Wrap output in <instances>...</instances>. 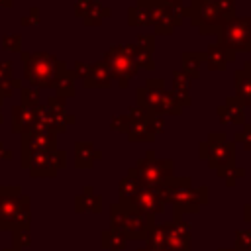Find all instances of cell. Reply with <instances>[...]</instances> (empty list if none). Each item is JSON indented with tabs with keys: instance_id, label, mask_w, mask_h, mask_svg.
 Wrapping results in <instances>:
<instances>
[{
	"instance_id": "cell-1",
	"label": "cell",
	"mask_w": 251,
	"mask_h": 251,
	"mask_svg": "<svg viewBox=\"0 0 251 251\" xmlns=\"http://www.w3.org/2000/svg\"><path fill=\"white\" fill-rule=\"evenodd\" d=\"M235 12L233 0H192L186 14L200 33H218Z\"/></svg>"
},
{
	"instance_id": "cell-2",
	"label": "cell",
	"mask_w": 251,
	"mask_h": 251,
	"mask_svg": "<svg viewBox=\"0 0 251 251\" xmlns=\"http://www.w3.org/2000/svg\"><path fill=\"white\" fill-rule=\"evenodd\" d=\"M29 198L22 194L20 186H2L0 192V229H27L29 227Z\"/></svg>"
},
{
	"instance_id": "cell-3",
	"label": "cell",
	"mask_w": 251,
	"mask_h": 251,
	"mask_svg": "<svg viewBox=\"0 0 251 251\" xmlns=\"http://www.w3.org/2000/svg\"><path fill=\"white\" fill-rule=\"evenodd\" d=\"M22 61L27 82L41 88H51L57 75L65 69V65L49 53H22Z\"/></svg>"
},
{
	"instance_id": "cell-4",
	"label": "cell",
	"mask_w": 251,
	"mask_h": 251,
	"mask_svg": "<svg viewBox=\"0 0 251 251\" xmlns=\"http://www.w3.org/2000/svg\"><path fill=\"white\" fill-rule=\"evenodd\" d=\"M129 176H133L141 184V188L155 190L157 186L173 178V161L155 159V153L149 151L145 159H141L133 169H129Z\"/></svg>"
},
{
	"instance_id": "cell-5",
	"label": "cell",
	"mask_w": 251,
	"mask_h": 251,
	"mask_svg": "<svg viewBox=\"0 0 251 251\" xmlns=\"http://www.w3.org/2000/svg\"><path fill=\"white\" fill-rule=\"evenodd\" d=\"M133 49L135 45H112V49H108L104 55L110 76L116 78L122 88H127L129 80L137 73V65L133 63Z\"/></svg>"
},
{
	"instance_id": "cell-6",
	"label": "cell",
	"mask_w": 251,
	"mask_h": 251,
	"mask_svg": "<svg viewBox=\"0 0 251 251\" xmlns=\"http://www.w3.org/2000/svg\"><path fill=\"white\" fill-rule=\"evenodd\" d=\"M200 157L206 159L212 169L222 173L235 167V145L233 141H227L224 133H212L210 139L200 145Z\"/></svg>"
},
{
	"instance_id": "cell-7",
	"label": "cell",
	"mask_w": 251,
	"mask_h": 251,
	"mask_svg": "<svg viewBox=\"0 0 251 251\" xmlns=\"http://www.w3.org/2000/svg\"><path fill=\"white\" fill-rule=\"evenodd\" d=\"M112 229L122 231L127 239H143L147 235V229L153 222V218H147L143 214H137L122 204H114L112 206Z\"/></svg>"
},
{
	"instance_id": "cell-8",
	"label": "cell",
	"mask_w": 251,
	"mask_h": 251,
	"mask_svg": "<svg viewBox=\"0 0 251 251\" xmlns=\"http://www.w3.org/2000/svg\"><path fill=\"white\" fill-rule=\"evenodd\" d=\"M218 43L231 53L245 51L251 53V18H231L226 25L220 27Z\"/></svg>"
},
{
	"instance_id": "cell-9",
	"label": "cell",
	"mask_w": 251,
	"mask_h": 251,
	"mask_svg": "<svg viewBox=\"0 0 251 251\" xmlns=\"http://www.w3.org/2000/svg\"><path fill=\"white\" fill-rule=\"evenodd\" d=\"M175 184V192H173V204H175V212L176 216L180 212H198L200 204H206L208 200V188L200 186L196 190L190 188V178H173Z\"/></svg>"
},
{
	"instance_id": "cell-10",
	"label": "cell",
	"mask_w": 251,
	"mask_h": 251,
	"mask_svg": "<svg viewBox=\"0 0 251 251\" xmlns=\"http://www.w3.org/2000/svg\"><path fill=\"white\" fill-rule=\"evenodd\" d=\"M165 227V249L167 251H190V224L175 218L163 224Z\"/></svg>"
},
{
	"instance_id": "cell-11",
	"label": "cell",
	"mask_w": 251,
	"mask_h": 251,
	"mask_svg": "<svg viewBox=\"0 0 251 251\" xmlns=\"http://www.w3.org/2000/svg\"><path fill=\"white\" fill-rule=\"evenodd\" d=\"M122 206L129 208V210H133V212H137V214H143V216H147V218H153V216L161 214L163 208H165V204H163V202L157 198V194H155L153 190H149V188H139L137 194H135L127 204H122Z\"/></svg>"
},
{
	"instance_id": "cell-12",
	"label": "cell",
	"mask_w": 251,
	"mask_h": 251,
	"mask_svg": "<svg viewBox=\"0 0 251 251\" xmlns=\"http://www.w3.org/2000/svg\"><path fill=\"white\" fill-rule=\"evenodd\" d=\"M163 92H165L163 80H147L145 86L137 88V106H141L149 114H157Z\"/></svg>"
},
{
	"instance_id": "cell-13",
	"label": "cell",
	"mask_w": 251,
	"mask_h": 251,
	"mask_svg": "<svg viewBox=\"0 0 251 251\" xmlns=\"http://www.w3.org/2000/svg\"><path fill=\"white\" fill-rule=\"evenodd\" d=\"M82 82L88 88H108L112 84V76H110V71H108L106 63L98 61V63L88 65V73L82 78Z\"/></svg>"
},
{
	"instance_id": "cell-14",
	"label": "cell",
	"mask_w": 251,
	"mask_h": 251,
	"mask_svg": "<svg viewBox=\"0 0 251 251\" xmlns=\"http://www.w3.org/2000/svg\"><path fill=\"white\" fill-rule=\"evenodd\" d=\"M235 59V53L227 51L226 47H222L220 43H210L208 51H206V61L208 67L212 71H224L227 67V63H231Z\"/></svg>"
},
{
	"instance_id": "cell-15",
	"label": "cell",
	"mask_w": 251,
	"mask_h": 251,
	"mask_svg": "<svg viewBox=\"0 0 251 251\" xmlns=\"http://www.w3.org/2000/svg\"><path fill=\"white\" fill-rule=\"evenodd\" d=\"M218 116L222 124L233 122V124H243L245 122V112H243V102L237 96H229L224 106L218 108Z\"/></svg>"
},
{
	"instance_id": "cell-16",
	"label": "cell",
	"mask_w": 251,
	"mask_h": 251,
	"mask_svg": "<svg viewBox=\"0 0 251 251\" xmlns=\"http://www.w3.org/2000/svg\"><path fill=\"white\" fill-rule=\"evenodd\" d=\"M96 159H100V151H96V149L92 147V143L80 141V143L75 145V165H76L78 169H88V167H92V163H94Z\"/></svg>"
},
{
	"instance_id": "cell-17",
	"label": "cell",
	"mask_w": 251,
	"mask_h": 251,
	"mask_svg": "<svg viewBox=\"0 0 251 251\" xmlns=\"http://www.w3.org/2000/svg\"><path fill=\"white\" fill-rule=\"evenodd\" d=\"M235 90L243 106H251V73L245 67L235 71Z\"/></svg>"
},
{
	"instance_id": "cell-18",
	"label": "cell",
	"mask_w": 251,
	"mask_h": 251,
	"mask_svg": "<svg viewBox=\"0 0 251 251\" xmlns=\"http://www.w3.org/2000/svg\"><path fill=\"white\" fill-rule=\"evenodd\" d=\"M102 208V200L98 194L92 192L90 186L84 188L82 194L76 196V212H90V214H98Z\"/></svg>"
},
{
	"instance_id": "cell-19",
	"label": "cell",
	"mask_w": 251,
	"mask_h": 251,
	"mask_svg": "<svg viewBox=\"0 0 251 251\" xmlns=\"http://www.w3.org/2000/svg\"><path fill=\"white\" fill-rule=\"evenodd\" d=\"M155 137V131L147 122H131L129 124V129H127V139L129 141H153Z\"/></svg>"
},
{
	"instance_id": "cell-20",
	"label": "cell",
	"mask_w": 251,
	"mask_h": 251,
	"mask_svg": "<svg viewBox=\"0 0 251 251\" xmlns=\"http://www.w3.org/2000/svg\"><path fill=\"white\" fill-rule=\"evenodd\" d=\"M55 90L59 92V96L67 98V96H75V75L73 71H69L67 67L57 75L55 78Z\"/></svg>"
},
{
	"instance_id": "cell-21",
	"label": "cell",
	"mask_w": 251,
	"mask_h": 251,
	"mask_svg": "<svg viewBox=\"0 0 251 251\" xmlns=\"http://www.w3.org/2000/svg\"><path fill=\"white\" fill-rule=\"evenodd\" d=\"M145 241H147L145 249H151V251L165 249V227H163V224L151 222V226L147 229V235H145Z\"/></svg>"
},
{
	"instance_id": "cell-22",
	"label": "cell",
	"mask_w": 251,
	"mask_h": 251,
	"mask_svg": "<svg viewBox=\"0 0 251 251\" xmlns=\"http://www.w3.org/2000/svg\"><path fill=\"white\" fill-rule=\"evenodd\" d=\"M100 239H102V247L108 249V251H122L126 247V243H127V237L122 231H116L112 227L106 229Z\"/></svg>"
},
{
	"instance_id": "cell-23",
	"label": "cell",
	"mask_w": 251,
	"mask_h": 251,
	"mask_svg": "<svg viewBox=\"0 0 251 251\" xmlns=\"http://www.w3.org/2000/svg\"><path fill=\"white\" fill-rule=\"evenodd\" d=\"M206 61V53H182V71L186 75H190L192 78H198L200 73H198V65Z\"/></svg>"
},
{
	"instance_id": "cell-24",
	"label": "cell",
	"mask_w": 251,
	"mask_h": 251,
	"mask_svg": "<svg viewBox=\"0 0 251 251\" xmlns=\"http://www.w3.org/2000/svg\"><path fill=\"white\" fill-rule=\"evenodd\" d=\"M139 188H141V184L133 176L127 175L126 178H122V182H120V204H127L137 194Z\"/></svg>"
},
{
	"instance_id": "cell-25",
	"label": "cell",
	"mask_w": 251,
	"mask_h": 251,
	"mask_svg": "<svg viewBox=\"0 0 251 251\" xmlns=\"http://www.w3.org/2000/svg\"><path fill=\"white\" fill-rule=\"evenodd\" d=\"M106 16H110V10H108V8H102L100 2L94 0L82 18H84V24H86V25H98V24L102 22V18H106Z\"/></svg>"
},
{
	"instance_id": "cell-26",
	"label": "cell",
	"mask_w": 251,
	"mask_h": 251,
	"mask_svg": "<svg viewBox=\"0 0 251 251\" xmlns=\"http://www.w3.org/2000/svg\"><path fill=\"white\" fill-rule=\"evenodd\" d=\"M127 22H129V25H135V27H147L149 16H147L145 6H131L127 10Z\"/></svg>"
},
{
	"instance_id": "cell-27",
	"label": "cell",
	"mask_w": 251,
	"mask_h": 251,
	"mask_svg": "<svg viewBox=\"0 0 251 251\" xmlns=\"http://www.w3.org/2000/svg\"><path fill=\"white\" fill-rule=\"evenodd\" d=\"M173 92H178V94H188V88H190V82L194 80L190 75H186L184 71H173Z\"/></svg>"
},
{
	"instance_id": "cell-28",
	"label": "cell",
	"mask_w": 251,
	"mask_h": 251,
	"mask_svg": "<svg viewBox=\"0 0 251 251\" xmlns=\"http://www.w3.org/2000/svg\"><path fill=\"white\" fill-rule=\"evenodd\" d=\"M20 96H22V106H25V108H33V106L39 104V96H37V90L35 88L22 86L20 88Z\"/></svg>"
},
{
	"instance_id": "cell-29",
	"label": "cell",
	"mask_w": 251,
	"mask_h": 251,
	"mask_svg": "<svg viewBox=\"0 0 251 251\" xmlns=\"http://www.w3.org/2000/svg\"><path fill=\"white\" fill-rule=\"evenodd\" d=\"M133 63L137 65V69L139 67H143V69H155V63H153V57H151V53H145V51H139L137 47L133 49Z\"/></svg>"
},
{
	"instance_id": "cell-30",
	"label": "cell",
	"mask_w": 251,
	"mask_h": 251,
	"mask_svg": "<svg viewBox=\"0 0 251 251\" xmlns=\"http://www.w3.org/2000/svg\"><path fill=\"white\" fill-rule=\"evenodd\" d=\"M235 251H251V229H239L235 233Z\"/></svg>"
},
{
	"instance_id": "cell-31",
	"label": "cell",
	"mask_w": 251,
	"mask_h": 251,
	"mask_svg": "<svg viewBox=\"0 0 251 251\" xmlns=\"http://www.w3.org/2000/svg\"><path fill=\"white\" fill-rule=\"evenodd\" d=\"M65 104H67V98H63L59 94L47 98V110L51 114H65Z\"/></svg>"
},
{
	"instance_id": "cell-32",
	"label": "cell",
	"mask_w": 251,
	"mask_h": 251,
	"mask_svg": "<svg viewBox=\"0 0 251 251\" xmlns=\"http://www.w3.org/2000/svg\"><path fill=\"white\" fill-rule=\"evenodd\" d=\"M12 241H14V249H20V247L29 245L31 243L29 229H16V231H12Z\"/></svg>"
},
{
	"instance_id": "cell-33",
	"label": "cell",
	"mask_w": 251,
	"mask_h": 251,
	"mask_svg": "<svg viewBox=\"0 0 251 251\" xmlns=\"http://www.w3.org/2000/svg\"><path fill=\"white\" fill-rule=\"evenodd\" d=\"M153 45H155V35L141 33V35H137V39H135V47H137L139 51L153 53Z\"/></svg>"
},
{
	"instance_id": "cell-34",
	"label": "cell",
	"mask_w": 251,
	"mask_h": 251,
	"mask_svg": "<svg viewBox=\"0 0 251 251\" xmlns=\"http://www.w3.org/2000/svg\"><path fill=\"white\" fill-rule=\"evenodd\" d=\"M2 45L6 51H22V35H4L2 37Z\"/></svg>"
},
{
	"instance_id": "cell-35",
	"label": "cell",
	"mask_w": 251,
	"mask_h": 251,
	"mask_svg": "<svg viewBox=\"0 0 251 251\" xmlns=\"http://www.w3.org/2000/svg\"><path fill=\"white\" fill-rule=\"evenodd\" d=\"M218 176L226 178V182H227V184H235V180H237V178L245 176V171H243V169H239V167H231V169H227V171L218 173Z\"/></svg>"
},
{
	"instance_id": "cell-36",
	"label": "cell",
	"mask_w": 251,
	"mask_h": 251,
	"mask_svg": "<svg viewBox=\"0 0 251 251\" xmlns=\"http://www.w3.org/2000/svg\"><path fill=\"white\" fill-rule=\"evenodd\" d=\"M127 116H129L131 122H147V120L151 118V114H149L147 110H143L141 106H131Z\"/></svg>"
},
{
	"instance_id": "cell-37",
	"label": "cell",
	"mask_w": 251,
	"mask_h": 251,
	"mask_svg": "<svg viewBox=\"0 0 251 251\" xmlns=\"http://www.w3.org/2000/svg\"><path fill=\"white\" fill-rule=\"evenodd\" d=\"M129 124H131V120H129L127 114H126V116H114V118H112V129H118V131L127 133Z\"/></svg>"
},
{
	"instance_id": "cell-38",
	"label": "cell",
	"mask_w": 251,
	"mask_h": 251,
	"mask_svg": "<svg viewBox=\"0 0 251 251\" xmlns=\"http://www.w3.org/2000/svg\"><path fill=\"white\" fill-rule=\"evenodd\" d=\"M235 141H241L243 147L251 151V126H243V129L235 133Z\"/></svg>"
},
{
	"instance_id": "cell-39",
	"label": "cell",
	"mask_w": 251,
	"mask_h": 251,
	"mask_svg": "<svg viewBox=\"0 0 251 251\" xmlns=\"http://www.w3.org/2000/svg\"><path fill=\"white\" fill-rule=\"evenodd\" d=\"M12 80V63L10 61H0V86Z\"/></svg>"
},
{
	"instance_id": "cell-40",
	"label": "cell",
	"mask_w": 251,
	"mask_h": 251,
	"mask_svg": "<svg viewBox=\"0 0 251 251\" xmlns=\"http://www.w3.org/2000/svg\"><path fill=\"white\" fill-rule=\"evenodd\" d=\"M92 2H94V0H75V14H76V16H84Z\"/></svg>"
},
{
	"instance_id": "cell-41",
	"label": "cell",
	"mask_w": 251,
	"mask_h": 251,
	"mask_svg": "<svg viewBox=\"0 0 251 251\" xmlns=\"http://www.w3.org/2000/svg\"><path fill=\"white\" fill-rule=\"evenodd\" d=\"M39 22V10L33 6L31 10H29V18H22V25H33V24H37Z\"/></svg>"
},
{
	"instance_id": "cell-42",
	"label": "cell",
	"mask_w": 251,
	"mask_h": 251,
	"mask_svg": "<svg viewBox=\"0 0 251 251\" xmlns=\"http://www.w3.org/2000/svg\"><path fill=\"white\" fill-rule=\"evenodd\" d=\"M86 73H88V65H86V63L76 61V65H75V69H73V75H75V76L84 78V76H86Z\"/></svg>"
},
{
	"instance_id": "cell-43",
	"label": "cell",
	"mask_w": 251,
	"mask_h": 251,
	"mask_svg": "<svg viewBox=\"0 0 251 251\" xmlns=\"http://www.w3.org/2000/svg\"><path fill=\"white\" fill-rule=\"evenodd\" d=\"M0 159H12V151L6 149L2 143H0Z\"/></svg>"
},
{
	"instance_id": "cell-44",
	"label": "cell",
	"mask_w": 251,
	"mask_h": 251,
	"mask_svg": "<svg viewBox=\"0 0 251 251\" xmlns=\"http://www.w3.org/2000/svg\"><path fill=\"white\" fill-rule=\"evenodd\" d=\"M180 2H182V0H163V4H165L167 8H180Z\"/></svg>"
},
{
	"instance_id": "cell-45",
	"label": "cell",
	"mask_w": 251,
	"mask_h": 251,
	"mask_svg": "<svg viewBox=\"0 0 251 251\" xmlns=\"http://www.w3.org/2000/svg\"><path fill=\"white\" fill-rule=\"evenodd\" d=\"M245 222H251V204L245 206Z\"/></svg>"
},
{
	"instance_id": "cell-46",
	"label": "cell",
	"mask_w": 251,
	"mask_h": 251,
	"mask_svg": "<svg viewBox=\"0 0 251 251\" xmlns=\"http://www.w3.org/2000/svg\"><path fill=\"white\" fill-rule=\"evenodd\" d=\"M14 4V0H0V6H4V8H10Z\"/></svg>"
},
{
	"instance_id": "cell-47",
	"label": "cell",
	"mask_w": 251,
	"mask_h": 251,
	"mask_svg": "<svg viewBox=\"0 0 251 251\" xmlns=\"http://www.w3.org/2000/svg\"><path fill=\"white\" fill-rule=\"evenodd\" d=\"M147 2H151V0H135V6H143V4H147Z\"/></svg>"
},
{
	"instance_id": "cell-48",
	"label": "cell",
	"mask_w": 251,
	"mask_h": 251,
	"mask_svg": "<svg viewBox=\"0 0 251 251\" xmlns=\"http://www.w3.org/2000/svg\"><path fill=\"white\" fill-rule=\"evenodd\" d=\"M4 120V114H2V98H0V122Z\"/></svg>"
},
{
	"instance_id": "cell-49",
	"label": "cell",
	"mask_w": 251,
	"mask_h": 251,
	"mask_svg": "<svg viewBox=\"0 0 251 251\" xmlns=\"http://www.w3.org/2000/svg\"><path fill=\"white\" fill-rule=\"evenodd\" d=\"M245 69H247V71L251 73V61H249V63H245Z\"/></svg>"
},
{
	"instance_id": "cell-50",
	"label": "cell",
	"mask_w": 251,
	"mask_h": 251,
	"mask_svg": "<svg viewBox=\"0 0 251 251\" xmlns=\"http://www.w3.org/2000/svg\"><path fill=\"white\" fill-rule=\"evenodd\" d=\"M139 251H151V249H145V247H143V249H139ZM155 251H167V249H155Z\"/></svg>"
},
{
	"instance_id": "cell-51",
	"label": "cell",
	"mask_w": 251,
	"mask_h": 251,
	"mask_svg": "<svg viewBox=\"0 0 251 251\" xmlns=\"http://www.w3.org/2000/svg\"><path fill=\"white\" fill-rule=\"evenodd\" d=\"M218 251H235V249H226V247H222V249H218Z\"/></svg>"
},
{
	"instance_id": "cell-52",
	"label": "cell",
	"mask_w": 251,
	"mask_h": 251,
	"mask_svg": "<svg viewBox=\"0 0 251 251\" xmlns=\"http://www.w3.org/2000/svg\"><path fill=\"white\" fill-rule=\"evenodd\" d=\"M4 251H18V249H14V247H12V249H4Z\"/></svg>"
},
{
	"instance_id": "cell-53",
	"label": "cell",
	"mask_w": 251,
	"mask_h": 251,
	"mask_svg": "<svg viewBox=\"0 0 251 251\" xmlns=\"http://www.w3.org/2000/svg\"><path fill=\"white\" fill-rule=\"evenodd\" d=\"M0 192H2V186H0Z\"/></svg>"
}]
</instances>
